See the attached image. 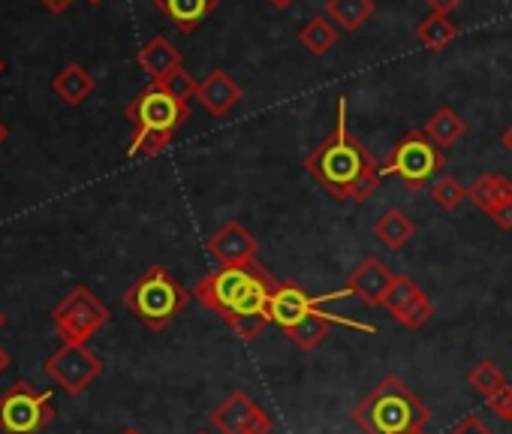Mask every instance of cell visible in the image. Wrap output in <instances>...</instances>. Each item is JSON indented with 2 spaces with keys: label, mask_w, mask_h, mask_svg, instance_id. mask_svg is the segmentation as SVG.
Here are the masks:
<instances>
[{
  "label": "cell",
  "mask_w": 512,
  "mask_h": 434,
  "mask_svg": "<svg viewBox=\"0 0 512 434\" xmlns=\"http://www.w3.org/2000/svg\"><path fill=\"white\" fill-rule=\"evenodd\" d=\"M305 169L311 172V178H317V184H323L341 202H347V199L368 202L377 193L383 163L353 133L344 97H338L335 130L305 157Z\"/></svg>",
  "instance_id": "cell-1"
},
{
  "label": "cell",
  "mask_w": 512,
  "mask_h": 434,
  "mask_svg": "<svg viewBox=\"0 0 512 434\" xmlns=\"http://www.w3.org/2000/svg\"><path fill=\"white\" fill-rule=\"evenodd\" d=\"M275 287L278 281L253 260L247 266H217L193 287L190 296H196V302L214 311L223 323H229L247 314H269Z\"/></svg>",
  "instance_id": "cell-2"
},
{
  "label": "cell",
  "mask_w": 512,
  "mask_h": 434,
  "mask_svg": "<svg viewBox=\"0 0 512 434\" xmlns=\"http://www.w3.org/2000/svg\"><path fill=\"white\" fill-rule=\"evenodd\" d=\"M428 419L431 410L413 395V389L401 377L380 380V386H374V392L365 395L353 410V422L365 434H410L422 431Z\"/></svg>",
  "instance_id": "cell-3"
},
{
  "label": "cell",
  "mask_w": 512,
  "mask_h": 434,
  "mask_svg": "<svg viewBox=\"0 0 512 434\" xmlns=\"http://www.w3.org/2000/svg\"><path fill=\"white\" fill-rule=\"evenodd\" d=\"M190 302V293L163 269L151 266L136 284L124 290V305L151 329L163 332Z\"/></svg>",
  "instance_id": "cell-4"
},
{
  "label": "cell",
  "mask_w": 512,
  "mask_h": 434,
  "mask_svg": "<svg viewBox=\"0 0 512 434\" xmlns=\"http://www.w3.org/2000/svg\"><path fill=\"white\" fill-rule=\"evenodd\" d=\"M443 166H446L443 148H437L425 136V130L404 133L383 160V172L401 178L410 190H422L431 178H437Z\"/></svg>",
  "instance_id": "cell-5"
},
{
  "label": "cell",
  "mask_w": 512,
  "mask_h": 434,
  "mask_svg": "<svg viewBox=\"0 0 512 434\" xmlns=\"http://www.w3.org/2000/svg\"><path fill=\"white\" fill-rule=\"evenodd\" d=\"M55 419V401L49 392H37L28 380H16L0 395V431L4 434H40Z\"/></svg>",
  "instance_id": "cell-6"
},
{
  "label": "cell",
  "mask_w": 512,
  "mask_h": 434,
  "mask_svg": "<svg viewBox=\"0 0 512 434\" xmlns=\"http://www.w3.org/2000/svg\"><path fill=\"white\" fill-rule=\"evenodd\" d=\"M109 317V308L88 287L70 290L64 302L52 311L55 332L64 344H88L109 323Z\"/></svg>",
  "instance_id": "cell-7"
},
{
  "label": "cell",
  "mask_w": 512,
  "mask_h": 434,
  "mask_svg": "<svg viewBox=\"0 0 512 434\" xmlns=\"http://www.w3.org/2000/svg\"><path fill=\"white\" fill-rule=\"evenodd\" d=\"M127 118L133 121L136 130H160V133H172L190 118L187 103H181L178 97H172L163 85H148L130 106H127Z\"/></svg>",
  "instance_id": "cell-8"
},
{
  "label": "cell",
  "mask_w": 512,
  "mask_h": 434,
  "mask_svg": "<svg viewBox=\"0 0 512 434\" xmlns=\"http://www.w3.org/2000/svg\"><path fill=\"white\" fill-rule=\"evenodd\" d=\"M46 374L67 395H82L103 374V362L97 353L88 350V344H61V350L49 356Z\"/></svg>",
  "instance_id": "cell-9"
},
{
  "label": "cell",
  "mask_w": 512,
  "mask_h": 434,
  "mask_svg": "<svg viewBox=\"0 0 512 434\" xmlns=\"http://www.w3.org/2000/svg\"><path fill=\"white\" fill-rule=\"evenodd\" d=\"M350 296V290H341V293H329V296H308L299 284L287 281V284H278L272 299H269V317L272 323H278L284 332H290L293 326H299L314 308H320V302H332V299H344Z\"/></svg>",
  "instance_id": "cell-10"
},
{
  "label": "cell",
  "mask_w": 512,
  "mask_h": 434,
  "mask_svg": "<svg viewBox=\"0 0 512 434\" xmlns=\"http://www.w3.org/2000/svg\"><path fill=\"white\" fill-rule=\"evenodd\" d=\"M392 281H395V275L389 272V266H386L380 257H365V260L347 275V290H350V296H356V299L365 302L368 308H383Z\"/></svg>",
  "instance_id": "cell-11"
},
{
  "label": "cell",
  "mask_w": 512,
  "mask_h": 434,
  "mask_svg": "<svg viewBox=\"0 0 512 434\" xmlns=\"http://www.w3.org/2000/svg\"><path fill=\"white\" fill-rule=\"evenodd\" d=\"M256 239L238 224L229 221L223 224L211 239H208V254L217 266H247L256 260Z\"/></svg>",
  "instance_id": "cell-12"
},
{
  "label": "cell",
  "mask_w": 512,
  "mask_h": 434,
  "mask_svg": "<svg viewBox=\"0 0 512 434\" xmlns=\"http://www.w3.org/2000/svg\"><path fill=\"white\" fill-rule=\"evenodd\" d=\"M335 323H341V326H350V329H362V332H374V326H365V323H356V320H347V317H341V314H329V311H320V308H314L299 326H293L287 335L293 338V344L299 347V350H317L326 338H329V329L335 326Z\"/></svg>",
  "instance_id": "cell-13"
},
{
  "label": "cell",
  "mask_w": 512,
  "mask_h": 434,
  "mask_svg": "<svg viewBox=\"0 0 512 434\" xmlns=\"http://www.w3.org/2000/svg\"><path fill=\"white\" fill-rule=\"evenodd\" d=\"M196 100L214 115V118H223L232 112V106L241 100V88L229 79V73L223 70H211L202 82H199V91H196Z\"/></svg>",
  "instance_id": "cell-14"
},
{
  "label": "cell",
  "mask_w": 512,
  "mask_h": 434,
  "mask_svg": "<svg viewBox=\"0 0 512 434\" xmlns=\"http://www.w3.org/2000/svg\"><path fill=\"white\" fill-rule=\"evenodd\" d=\"M220 0H154V7L181 31L190 34L196 31L214 10H217Z\"/></svg>",
  "instance_id": "cell-15"
},
{
  "label": "cell",
  "mask_w": 512,
  "mask_h": 434,
  "mask_svg": "<svg viewBox=\"0 0 512 434\" xmlns=\"http://www.w3.org/2000/svg\"><path fill=\"white\" fill-rule=\"evenodd\" d=\"M139 67L148 73V79L157 85V82H163L169 73H175L178 67H181V52L166 40V37H154V40H148L142 49H139Z\"/></svg>",
  "instance_id": "cell-16"
},
{
  "label": "cell",
  "mask_w": 512,
  "mask_h": 434,
  "mask_svg": "<svg viewBox=\"0 0 512 434\" xmlns=\"http://www.w3.org/2000/svg\"><path fill=\"white\" fill-rule=\"evenodd\" d=\"M260 410L247 392H232L214 413H211V425L220 431V434H244L247 422L253 419V413Z\"/></svg>",
  "instance_id": "cell-17"
},
{
  "label": "cell",
  "mask_w": 512,
  "mask_h": 434,
  "mask_svg": "<svg viewBox=\"0 0 512 434\" xmlns=\"http://www.w3.org/2000/svg\"><path fill=\"white\" fill-rule=\"evenodd\" d=\"M374 236L383 248L389 251H404L407 242H413L416 236V224L410 221V217L401 211V208H386L380 217H377V224H374Z\"/></svg>",
  "instance_id": "cell-18"
},
{
  "label": "cell",
  "mask_w": 512,
  "mask_h": 434,
  "mask_svg": "<svg viewBox=\"0 0 512 434\" xmlns=\"http://www.w3.org/2000/svg\"><path fill=\"white\" fill-rule=\"evenodd\" d=\"M97 82L94 76L82 67V64H67L55 79H52V91L67 103V106H79L94 94Z\"/></svg>",
  "instance_id": "cell-19"
},
{
  "label": "cell",
  "mask_w": 512,
  "mask_h": 434,
  "mask_svg": "<svg viewBox=\"0 0 512 434\" xmlns=\"http://www.w3.org/2000/svg\"><path fill=\"white\" fill-rule=\"evenodd\" d=\"M467 199H470L479 211L491 214L500 202H509V199H512V181H509L506 175H479V178L467 187Z\"/></svg>",
  "instance_id": "cell-20"
},
{
  "label": "cell",
  "mask_w": 512,
  "mask_h": 434,
  "mask_svg": "<svg viewBox=\"0 0 512 434\" xmlns=\"http://www.w3.org/2000/svg\"><path fill=\"white\" fill-rule=\"evenodd\" d=\"M326 16H329L332 25L353 34L374 16V0H329Z\"/></svg>",
  "instance_id": "cell-21"
},
{
  "label": "cell",
  "mask_w": 512,
  "mask_h": 434,
  "mask_svg": "<svg viewBox=\"0 0 512 434\" xmlns=\"http://www.w3.org/2000/svg\"><path fill=\"white\" fill-rule=\"evenodd\" d=\"M425 136L437 145V148H449V145H455L464 133H467V124L461 121V115L458 112H452L449 106H443V109H437L428 121H425Z\"/></svg>",
  "instance_id": "cell-22"
},
{
  "label": "cell",
  "mask_w": 512,
  "mask_h": 434,
  "mask_svg": "<svg viewBox=\"0 0 512 434\" xmlns=\"http://www.w3.org/2000/svg\"><path fill=\"white\" fill-rule=\"evenodd\" d=\"M416 37H419V43H422V46H428L431 52H443V49L458 37V28L452 25V19H449V16H437V13H431V16L416 28Z\"/></svg>",
  "instance_id": "cell-23"
},
{
  "label": "cell",
  "mask_w": 512,
  "mask_h": 434,
  "mask_svg": "<svg viewBox=\"0 0 512 434\" xmlns=\"http://www.w3.org/2000/svg\"><path fill=\"white\" fill-rule=\"evenodd\" d=\"M299 40H302V46H305L311 55L323 58V55H329V49L338 43V28H335L329 19L317 16V19H311V22L299 31Z\"/></svg>",
  "instance_id": "cell-24"
},
{
  "label": "cell",
  "mask_w": 512,
  "mask_h": 434,
  "mask_svg": "<svg viewBox=\"0 0 512 434\" xmlns=\"http://www.w3.org/2000/svg\"><path fill=\"white\" fill-rule=\"evenodd\" d=\"M467 383L488 401L494 392H500L503 386H506V377H503V371L497 368V362H491V359H482V362H476L473 368H470V374H467Z\"/></svg>",
  "instance_id": "cell-25"
},
{
  "label": "cell",
  "mask_w": 512,
  "mask_h": 434,
  "mask_svg": "<svg viewBox=\"0 0 512 434\" xmlns=\"http://www.w3.org/2000/svg\"><path fill=\"white\" fill-rule=\"evenodd\" d=\"M419 296H422V287H419L410 275H395V281H392V287H389V293H386L383 308L395 317L398 311H404L407 305H413Z\"/></svg>",
  "instance_id": "cell-26"
},
{
  "label": "cell",
  "mask_w": 512,
  "mask_h": 434,
  "mask_svg": "<svg viewBox=\"0 0 512 434\" xmlns=\"http://www.w3.org/2000/svg\"><path fill=\"white\" fill-rule=\"evenodd\" d=\"M431 199H434L437 208L452 211V208H458V205L467 199V187H464L455 175H440V178L431 184Z\"/></svg>",
  "instance_id": "cell-27"
},
{
  "label": "cell",
  "mask_w": 512,
  "mask_h": 434,
  "mask_svg": "<svg viewBox=\"0 0 512 434\" xmlns=\"http://www.w3.org/2000/svg\"><path fill=\"white\" fill-rule=\"evenodd\" d=\"M172 133H160V130H133V142H130V157H157L169 148Z\"/></svg>",
  "instance_id": "cell-28"
},
{
  "label": "cell",
  "mask_w": 512,
  "mask_h": 434,
  "mask_svg": "<svg viewBox=\"0 0 512 434\" xmlns=\"http://www.w3.org/2000/svg\"><path fill=\"white\" fill-rule=\"evenodd\" d=\"M431 314H434V305H431V299L422 293L413 305H407L404 311H398L395 320H398L404 329H413V332H416V329H422V326L431 320Z\"/></svg>",
  "instance_id": "cell-29"
},
{
  "label": "cell",
  "mask_w": 512,
  "mask_h": 434,
  "mask_svg": "<svg viewBox=\"0 0 512 434\" xmlns=\"http://www.w3.org/2000/svg\"><path fill=\"white\" fill-rule=\"evenodd\" d=\"M157 85H163L172 97H178L181 103H187L190 97H196V91H199V82L184 70V67H178L175 73H169L163 82H157Z\"/></svg>",
  "instance_id": "cell-30"
},
{
  "label": "cell",
  "mask_w": 512,
  "mask_h": 434,
  "mask_svg": "<svg viewBox=\"0 0 512 434\" xmlns=\"http://www.w3.org/2000/svg\"><path fill=\"white\" fill-rule=\"evenodd\" d=\"M509 404H512V386L506 383L500 392H494L491 398H488V407L500 416V419H506V413H509Z\"/></svg>",
  "instance_id": "cell-31"
},
{
  "label": "cell",
  "mask_w": 512,
  "mask_h": 434,
  "mask_svg": "<svg viewBox=\"0 0 512 434\" xmlns=\"http://www.w3.org/2000/svg\"><path fill=\"white\" fill-rule=\"evenodd\" d=\"M449 434H494V431H491L479 416H464V419H461Z\"/></svg>",
  "instance_id": "cell-32"
},
{
  "label": "cell",
  "mask_w": 512,
  "mask_h": 434,
  "mask_svg": "<svg viewBox=\"0 0 512 434\" xmlns=\"http://www.w3.org/2000/svg\"><path fill=\"white\" fill-rule=\"evenodd\" d=\"M488 217H494V224H497L500 230L509 233V230H512V199H509V202H500Z\"/></svg>",
  "instance_id": "cell-33"
},
{
  "label": "cell",
  "mask_w": 512,
  "mask_h": 434,
  "mask_svg": "<svg viewBox=\"0 0 512 434\" xmlns=\"http://www.w3.org/2000/svg\"><path fill=\"white\" fill-rule=\"evenodd\" d=\"M428 4V10L431 13H437V16H449L452 10H458L461 7V0H425Z\"/></svg>",
  "instance_id": "cell-34"
},
{
  "label": "cell",
  "mask_w": 512,
  "mask_h": 434,
  "mask_svg": "<svg viewBox=\"0 0 512 434\" xmlns=\"http://www.w3.org/2000/svg\"><path fill=\"white\" fill-rule=\"evenodd\" d=\"M40 4H43L46 10H52V13H64V10L73 4V0H40Z\"/></svg>",
  "instance_id": "cell-35"
},
{
  "label": "cell",
  "mask_w": 512,
  "mask_h": 434,
  "mask_svg": "<svg viewBox=\"0 0 512 434\" xmlns=\"http://www.w3.org/2000/svg\"><path fill=\"white\" fill-rule=\"evenodd\" d=\"M269 4H272L275 10H290V7L296 4V0H269Z\"/></svg>",
  "instance_id": "cell-36"
},
{
  "label": "cell",
  "mask_w": 512,
  "mask_h": 434,
  "mask_svg": "<svg viewBox=\"0 0 512 434\" xmlns=\"http://www.w3.org/2000/svg\"><path fill=\"white\" fill-rule=\"evenodd\" d=\"M503 148H506V151L512 154V124H509V127L503 130Z\"/></svg>",
  "instance_id": "cell-37"
},
{
  "label": "cell",
  "mask_w": 512,
  "mask_h": 434,
  "mask_svg": "<svg viewBox=\"0 0 512 434\" xmlns=\"http://www.w3.org/2000/svg\"><path fill=\"white\" fill-rule=\"evenodd\" d=\"M10 368V353L4 350V347H0V374H4Z\"/></svg>",
  "instance_id": "cell-38"
},
{
  "label": "cell",
  "mask_w": 512,
  "mask_h": 434,
  "mask_svg": "<svg viewBox=\"0 0 512 434\" xmlns=\"http://www.w3.org/2000/svg\"><path fill=\"white\" fill-rule=\"evenodd\" d=\"M4 142H7V124L0 121V145H4Z\"/></svg>",
  "instance_id": "cell-39"
},
{
  "label": "cell",
  "mask_w": 512,
  "mask_h": 434,
  "mask_svg": "<svg viewBox=\"0 0 512 434\" xmlns=\"http://www.w3.org/2000/svg\"><path fill=\"white\" fill-rule=\"evenodd\" d=\"M7 326V314H4V308H0V329Z\"/></svg>",
  "instance_id": "cell-40"
},
{
  "label": "cell",
  "mask_w": 512,
  "mask_h": 434,
  "mask_svg": "<svg viewBox=\"0 0 512 434\" xmlns=\"http://www.w3.org/2000/svg\"><path fill=\"white\" fill-rule=\"evenodd\" d=\"M121 434H142L139 428H127V431H121Z\"/></svg>",
  "instance_id": "cell-41"
},
{
  "label": "cell",
  "mask_w": 512,
  "mask_h": 434,
  "mask_svg": "<svg viewBox=\"0 0 512 434\" xmlns=\"http://www.w3.org/2000/svg\"><path fill=\"white\" fill-rule=\"evenodd\" d=\"M4 70H7V64H4V58H0V76H4Z\"/></svg>",
  "instance_id": "cell-42"
},
{
  "label": "cell",
  "mask_w": 512,
  "mask_h": 434,
  "mask_svg": "<svg viewBox=\"0 0 512 434\" xmlns=\"http://www.w3.org/2000/svg\"><path fill=\"white\" fill-rule=\"evenodd\" d=\"M506 422H512V404H509V413H506Z\"/></svg>",
  "instance_id": "cell-43"
},
{
  "label": "cell",
  "mask_w": 512,
  "mask_h": 434,
  "mask_svg": "<svg viewBox=\"0 0 512 434\" xmlns=\"http://www.w3.org/2000/svg\"><path fill=\"white\" fill-rule=\"evenodd\" d=\"M88 4H103V0H88Z\"/></svg>",
  "instance_id": "cell-44"
},
{
  "label": "cell",
  "mask_w": 512,
  "mask_h": 434,
  "mask_svg": "<svg viewBox=\"0 0 512 434\" xmlns=\"http://www.w3.org/2000/svg\"><path fill=\"white\" fill-rule=\"evenodd\" d=\"M196 434H208V431H196Z\"/></svg>",
  "instance_id": "cell-45"
},
{
  "label": "cell",
  "mask_w": 512,
  "mask_h": 434,
  "mask_svg": "<svg viewBox=\"0 0 512 434\" xmlns=\"http://www.w3.org/2000/svg\"><path fill=\"white\" fill-rule=\"evenodd\" d=\"M410 434H422V431H410Z\"/></svg>",
  "instance_id": "cell-46"
}]
</instances>
